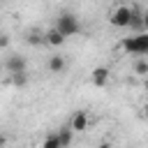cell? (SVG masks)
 Returning a JSON list of instances; mask_svg holds the SVG:
<instances>
[{
    "label": "cell",
    "instance_id": "6da1fadb",
    "mask_svg": "<svg viewBox=\"0 0 148 148\" xmlns=\"http://www.w3.org/2000/svg\"><path fill=\"white\" fill-rule=\"evenodd\" d=\"M134 12H136V7L120 2V5H116V7L109 12V23H111L113 28H130V23H132V18H134Z\"/></svg>",
    "mask_w": 148,
    "mask_h": 148
},
{
    "label": "cell",
    "instance_id": "7a4b0ae2",
    "mask_svg": "<svg viewBox=\"0 0 148 148\" xmlns=\"http://www.w3.org/2000/svg\"><path fill=\"white\" fill-rule=\"evenodd\" d=\"M65 39L67 37H72V35H76V32H81V23H79V16L76 14H72V12H62L58 18H56V25H53Z\"/></svg>",
    "mask_w": 148,
    "mask_h": 148
},
{
    "label": "cell",
    "instance_id": "3957f363",
    "mask_svg": "<svg viewBox=\"0 0 148 148\" xmlns=\"http://www.w3.org/2000/svg\"><path fill=\"white\" fill-rule=\"evenodd\" d=\"M120 46L125 51H130L132 56L148 58V32H141V35H134V37H125L120 42Z\"/></svg>",
    "mask_w": 148,
    "mask_h": 148
},
{
    "label": "cell",
    "instance_id": "277c9868",
    "mask_svg": "<svg viewBox=\"0 0 148 148\" xmlns=\"http://www.w3.org/2000/svg\"><path fill=\"white\" fill-rule=\"evenodd\" d=\"M109 81H111V69H109V67L99 65V67H95V69L90 72V83H92L95 88H104Z\"/></svg>",
    "mask_w": 148,
    "mask_h": 148
},
{
    "label": "cell",
    "instance_id": "5b68a950",
    "mask_svg": "<svg viewBox=\"0 0 148 148\" xmlns=\"http://www.w3.org/2000/svg\"><path fill=\"white\" fill-rule=\"evenodd\" d=\"M5 69L14 76V74H23L25 69H28V62H25V58L23 56H7V60H5Z\"/></svg>",
    "mask_w": 148,
    "mask_h": 148
},
{
    "label": "cell",
    "instance_id": "8992f818",
    "mask_svg": "<svg viewBox=\"0 0 148 148\" xmlns=\"http://www.w3.org/2000/svg\"><path fill=\"white\" fill-rule=\"evenodd\" d=\"M46 69H49L51 74H62V72L67 69V58L60 56V53L49 56V60H46Z\"/></svg>",
    "mask_w": 148,
    "mask_h": 148
},
{
    "label": "cell",
    "instance_id": "52a82bcc",
    "mask_svg": "<svg viewBox=\"0 0 148 148\" xmlns=\"http://www.w3.org/2000/svg\"><path fill=\"white\" fill-rule=\"evenodd\" d=\"M88 125H90V118H88V113H86V111H76V113L72 116V120H69L72 132H86V130H88Z\"/></svg>",
    "mask_w": 148,
    "mask_h": 148
},
{
    "label": "cell",
    "instance_id": "ba28073f",
    "mask_svg": "<svg viewBox=\"0 0 148 148\" xmlns=\"http://www.w3.org/2000/svg\"><path fill=\"white\" fill-rule=\"evenodd\" d=\"M44 44H46V46H51V49H58V46H62V44H65V37H62L56 28H49V30L44 32Z\"/></svg>",
    "mask_w": 148,
    "mask_h": 148
},
{
    "label": "cell",
    "instance_id": "9c48e42d",
    "mask_svg": "<svg viewBox=\"0 0 148 148\" xmlns=\"http://www.w3.org/2000/svg\"><path fill=\"white\" fill-rule=\"evenodd\" d=\"M56 132H58L60 146H62V148H69V143H72V139H74V132H72V127H69V125H65V127H60V130H56Z\"/></svg>",
    "mask_w": 148,
    "mask_h": 148
},
{
    "label": "cell",
    "instance_id": "30bf717a",
    "mask_svg": "<svg viewBox=\"0 0 148 148\" xmlns=\"http://www.w3.org/2000/svg\"><path fill=\"white\" fill-rule=\"evenodd\" d=\"M134 74L141 76V79L148 76V58H136L134 60Z\"/></svg>",
    "mask_w": 148,
    "mask_h": 148
},
{
    "label": "cell",
    "instance_id": "8fae6325",
    "mask_svg": "<svg viewBox=\"0 0 148 148\" xmlns=\"http://www.w3.org/2000/svg\"><path fill=\"white\" fill-rule=\"evenodd\" d=\"M39 148H62V146H60V139H58V132H49V134L44 136V141H42Z\"/></svg>",
    "mask_w": 148,
    "mask_h": 148
},
{
    "label": "cell",
    "instance_id": "7c38bea8",
    "mask_svg": "<svg viewBox=\"0 0 148 148\" xmlns=\"http://www.w3.org/2000/svg\"><path fill=\"white\" fill-rule=\"evenodd\" d=\"M25 42L28 44H44V32H39V30H30L28 35H25Z\"/></svg>",
    "mask_w": 148,
    "mask_h": 148
},
{
    "label": "cell",
    "instance_id": "4fadbf2b",
    "mask_svg": "<svg viewBox=\"0 0 148 148\" xmlns=\"http://www.w3.org/2000/svg\"><path fill=\"white\" fill-rule=\"evenodd\" d=\"M12 83L18 86V88H23V86L28 83V72H23V74H14V76H12Z\"/></svg>",
    "mask_w": 148,
    "mask_h": 148
},
{
    "label": "cell",
    "instance_id": "5bb4252c",
    "mask_svg": "<svg viewBox=\"0 0 148 148\" xmlns=\"http://www.w3.org/2000/svg\"><path fill=\"white\" fill-rule=\"evenodd\" d=\"M9 46V35H0V49H7Z\"/></svg>",
    "mask_w": 148,
    "mask_h": 148
},
{
    "label": "cell",
    "instance_id": "9a60e30c",
    "mask_svg": "<svg viewBox=\"0 0 148 148\" xmlns=\"http://www.w3.org/2000/svg\"><path fill=\"white\" fill-rule=\"evenodd\" d=\"M141 21H143V32H148V9L141 12Z\"/></svg>",
    "mask_w": 148,
    "mask_h": 148
},
{
    "label": "cell",
    "instance_id": "2e32d148",
    "mask_svg": "<svg viewBox=\"0 0 148 148\" xmlns=\"http://www.w3.org/2000/svg\"><path fill=\"white\" fill-rule=\"evenodd\" d=\"M97 148H113V146H111V143H109V141H102V143H99V146H97Z\"/></svg>",
    "mask_w": 148,
    "mask_h": 148
},
{
    "label": "cell",
    "instance_id": "e0dca14e",
    "mask_svg": "<svg viewBox=\"0 0 148 148\" xmlns=\"http://www.w3.org/2000/svg\"><path fill=\"white\" fill-rule=\"evenodd\" d=\"M143 90H146V92H148V76H146V79H143Z\"/></svg>",
    "mask_w": 148,
    "mask_h": 148
},
{
    "label": "cell",
    "instance_id": "ac0fdd59",
    "mask_svg": "<svg viewBox=\"0 0 148 148\" xmlns=\"http://www.w3.org/2000/svg\"><path fill=\"white\" fill-rule=\"evenodd\" d=\"M2 146H5V136H0V148H2Z\"/></svg>",
    "mask_w": 148,
    "mask_h": 148
},
{
    "label": "cell",
    "instance_id": "d6986e66",
    "mask_svg": "<svg viewBox=\"0 0 148 148\" xmlns=\"http://www.w3.org/2000/svg\"><path fill=\"white\" fill-rule=\"evenodd\" d=\"M146 118H148V106H146Z\"/></svg>",
    "mask_w": 148,
    "mask_h": 148
}]
</instances>
